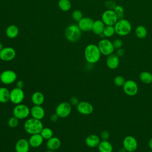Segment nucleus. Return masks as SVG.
I'll return each instance as SVG.
<instances>
[{
    "instance_id": "obj_5",
    "label": "nucleus",
    "mask_w": 152,
    "mask_h": 152,
    "mask_svg": "<svg viewBox=\"0 0 152 152\" xmlns=\"http://www.w3.org/2000/svg\"><path fill=\"white\" fill-rule=\"evenodd\" d=\"M12 113L13 116L18 119H24L27 118L30 114V109L24 104H18L14 107Z\"/></svg>"
},
{
    "instance_id": "obj_41",
    "label": "nucleus",
    "mask_w": 152,
    "mask_h": 152,
    "mask_svg": "<svg viewBox=\"0 0 152 152\" xmlns=\"http://www.w3.org/2000/svg\"><path fill=\"white\" fill-rule=\"evenodd\" d=\"M59 118V117L58 116V115L56 113L52 114V115L50 116V121L52 122H56V121L58 120Z\"/></svg>"
},
{
    "instance_id": "obj_14",
    "label": "nucleus",
    "mask_w": 152,
    "mask_h": 152,
    "mask_svg": "<svg viewBox=\"0 0 152 152\" xmlns=\"http://www.w3.org/2000/svg\"><path fill=\"white\" fill-rule=\"evenodd\" d=\"M77 111L81 115H88L93 113L94 107L93 105L87 102V101H81L76 106Z\"/></svg>"
},
{
    "instance_id": "obj_30",
    "label": "nucleus",
    "mask_w": 152,
    "mask_h": 152,
    "mask_svg": "<svg viewBox=\"0 0 152 152\" xmlns=\"http://www.w3.org/2000/svg\"><path fill=\"white\" fill-rule=\"evenodd\" d=\"M40 134L42 135V137L43 138V139L46 140L52 137L53 135L52 129L48 127H45V128L43 127Z\"/></svg>"
},
{
    "instance_id": "obj_8",
    "label": "nucleus",
    "mask_w": 152,
    "mask_h": 152,
    "mask_svg": "<svg viewBox=\"0 0 152 152\" xmlns=\"http://www.w3.org/2000/svg\"><path fill=\"white\" fill-rule=\"evenodd\" d=\"M17 78L15 71L11 69H7L0 73V81L5 85H10L14 83Z\"/></svg>"
},
{
    "instance_id": "obj_43",
    "label": "nucleus",
    "mask_w": 152,
    "mask_h": 152,
    "mask_svg": "<svg viewBox=\"0 0 152 152\" xmlns=\"http://www.w3.org/2000/svg\"><path fill=\"white\" fill-rule=\"evenodd\" d=\"M148 146H149L150 150H152V138L149 140V142H148Z\"/></svg>"
},
{
    "instance_id": "obj_22",
    "label": "nucleus",
    "mask_w": 152,
    "mask_h": 152,
    "mask_svg": "<svg viewBox=\"0 0 152 152\" xmlns=\"http://www.w3.org/2000/svg\"><path fill=\"white\" fill-rule=\"evenodd\" d=\"M31 100L34 105L42 106L45 102V96L40 91H35L32 94Z\"/></svg>"
},
{
    "instance_id": "obj_38",
    "label": "nucleus",
    "mask_w": 152,
    "mask_h": 152,
    "mask_svg": "<svg viewBox=\"0 0 152 152\" xmlns=\"http://www.w3.org/2000/svg\"><path fill=\"white\" fill-rule=\"evenodd\" d=\"M110 137V134L107 131H103L100 134V138L102 140H108Z\"/></svg>"
},
{
    "instance_id": "obj_31",
    "label": "nucleus",
    "mask_w": 152,
    "mask_h": 152,
    "mask_svg": "<svg viewBox=\"0 0 152 152\" xmlns=\"http://www.w3.org/2000/svg\"><path fill=\"white\" fill-rule=\"evenodd\" d=\"M115 33V30L113 26H105L103 35L106 37H110Z\"/></svg>"
},
{
    "instance_id": "obj_32",
    "label": "nucleus",
    "mask_w": 152,
    "mask_h": 152,
    "mask_svg": "<svg viewBox=\"0 0 152 152\" xmlns=\"http://www.w3.org/2000/svg\"><path fill=\"white\" fill-rule=\"evenodd\" d=\"M7 124L8 126L11 128H16L19 124V119L13 116L9 118V119L8 120Z\"/></svg>"
},
{
    "instance_id": "obj_11",
    "label": "nucleus",
    "mask_w": 152,
    "mask_h": 152,
    "mask_svg": "<svg viewBox=\"0 0 152 152\" xmlns=\"http://www.w3.org/2000/svg\"><path fill=\"white\" fill-rule=\"evenodd\" d=\"M123 87L124 91L126 94L129 96H133L137 94L138 90L137 84L132 80L125 81Z\"/></svg>"
},
{
    "instance_id": "obj_15",
    "label": "nucleus",
    "mask_w": 152,
    "mask_h": 152,
    "mask_svg": "<svg viewBox=\"0 0 152 152\" xmlns=\"http://www.w3.org/2000/svg\"><path fill=\"white\" fill-rule=\"evenodd\" d=\"M94 21L90 17H83L78 22V26L81 31H89L92 30Z\"/></svg>"
},
{
    "instance_id": "obj_29",
    "label": "nucleus",
    "mask_w": 152,
    "mask_h": 152,
    "mask_svg": "<svg viewBox=\"0 0 152 152\" xmlns=\"http://www.w3.org/2000/svg\"><path fill=\"white\" fill-rule=\"evenodd\" d=\"M58 7L63 11H68L71 8V3L69 0H59L58 3Z\"/></svg>"
},
{
    "instance_id": "obj_44",
    "label": "nucleus",
    "mask_w": 152,
    "mask_h": 152,
    "mask_svg": "<svg viewBox=\"0 0 152 152\" xmlns=\"http://www.w3.org/2000/svg\"><path fill=\"white\" fill-rule=\"evenodd\" d=\"M119 152H126V150H125V148L123 147V148H121V149L119 150Z\"/></svg>"
},
{
    "instance_id": "obj_2",
    "label": "nucleus",
    "mask_w": 152,
    "mask_h": 152,
    "mask_svg": "<svg viewBox=\"0 0 152 152\" xmlns=\"http://www.w3.org/2000/svg\"><path fill=\"white\" fill-rule=\"evenodd\" d=\"M43 128V125L41 120H38L33 118L27 119L24 124L25 131L30 135L40 134Z\"/></svg>"
},
{
    "instance_id": "obj_46",
    "label": "nucleus",
    "mask_w": 152,
    "mask_h": 152,
    "mask_svg": "<svg viewBox=\"0 0 152 152\" xmlns=\"http://www.w3.org/2000/svg\"><path fill=\"white\" fill-rule=\"evenodd\" d=\"M46 152H55V151L52 150H49V149H48V150H47Z\"/></svg>"
},
{
    "instance_id": "obj_35",
    "label": "nucleus",
    "mask_w": 152,
    "mask_h": 152,
    "mask_svg": "<svg viewBox=\"0 0 152 152\" xmlns=\"http://www.w3.org/2000/svg\"><path fill=\"white\" fill-rule=\"evenodd\" d=\"M113 82H114V84L118 86V87H121V86H123L125 82V78L121 76V75H117L116 76L115 78H114V80H113Z\"/></svg>"
},
{
    "instance_id": "obj_17",
    "label": "nucleus",
    "mask_w": 152,
    "mask_h": 152,
    "mask_svg": "<svg viewBox=\"0 0 152 152\" xmlns=\"http://www.w3.org/2000/svg\"><path fill=\"white\" fill-rule=\"evenodd\" d=\"M31 118L38 120H42L45 115V111L42 106L34 105L30 109Z\"/></svg>"
},
{
    "instance_id": "obj_40",
    "label": "nucleus",
    "mask_w": 152,
    "mask_h": 152,
    "mask_svg": "<svg viewBox=\"0 0 152 152\" xmlns=\"http://www.w3.org/2000/svg\"><path fill=\"white\" fill-rule=\"evenodd\" d=\"M125 54V50L124 49L119 48L116 49V55L118 56V57H122V56H124V55Z\"/></svg>"
},
{
    "instance_id": "obj_36",
    "label": "nucleus",
    "mask_w": 152,
    "mask_h": 152,
    "mask_svg": "<svg viewBox=\"0 0 152 152\" xmlns=\"http://www.w3.org/2000/svg\"><path fill=\"white\" fill-rule=\"evenodd\" d=\"M104 6L107 8V10H113L115 7L116 6V2L112 0L107 1L104 2Z\"/></svg>"
},
{
    "instance_id": "obj_42",
    "label": "nucleus",
    "mask_w": 152,
    "mask_h": 152,
    "mask_svg": "<svg viewBox=\"0 0 152 152\" xmlns=\"http://www.w3.org/2000/svg\"><path fill=\"white\" fill-rule=\"evenodd\" d=\"M24 86V83L22 80H18L16 82V87L23 89Z\"/></svg>"
},
{
    "instance_id": "obj_26",
    "label": "nucleus",
    "mask_w": 152,
    "mask_h": 152,
    "mask_svg": "<svg viewBox=\"0 0 152 152\" xmlns=\"http://www.w3.org/2000/svg\"><path fill=\"white\" fill-rule=\"evenodd\" d=\"M10 91L5 87H0V103H6L8 101H10Z\"/></svg>"
},
{
    "instance_id": "obj_25",
    "label": "nucleus",
    "mask_w": 152,
    "mask_h": 152,
    "mask_svg": "<svg viewBox=\"0 0 152 152\" xmlns=\"http://www.w3.org/2000/svg\"><path fill=\"white\" fill-rule=\"evenodd\" d=\"M99 152H112L113 146L107 140H102L98 145Z\"/></svg>"
},
{
    "instance_id": "obj_13",
    "label": "nucleus",
    "mask_w": 152,
    "mask_h": 152,
    "mask_svg": "<svg viewBox=\"0 0 152 152\" xmlns=\"http://www.w3.org/2000/svg\"><path fill=\"white\" fill-rule=\"evenodd\" d=\"M16 52L12 47H5L0 51V59L4 61H11L15 58Z\"/></svg>"
},
{
    "instance_id": "obj_3",
    "label": "nucleus",
    "mask_w": 152,
    "mask_h": 152,
    "mask_svg": "<svg viewBox=\"0 0 152 152\" xmlns=\"http://www.w3.org/2000/svg\"><path fill=\"white\" fill-rule=\"evenodd\" d=\"M114 28L115 33L121 36H125L130 33L131 31V24L128 20L122 18L118 20L114 25Z\"/></svg>"
},
{
    "instance_id": "obj_19",
    "label": "nucleus",
    "mask_w": 152,
    "mask_h": 152,
    "mask_svg": "<svg viewBox=\"0 0 152 152\" xmlns=\"http://www.w3.org/2000/svg\"><path fill=\"white\" fill-rule=\"evenodd\" d=\"M106 65L109 69H115L117 68L119 65V57L114 53L109 55L106 59Z\"/></svg>"
},
{
    "instance_id": "obj_16",
    "label": "nucleus",
    "mask_w": 152,
    "mask_h": 152,
    "mask_svg": "<svg viewBox=\"0 0 152 152\" xmlns=\"http://www.w3.org/2000/svg\"><path fill=\"white\" fill-rule=\"evenodd\" d=\"M30 145L28 141L25 138H20L15 144V150L16 152H28Z\"/></svg>"
},
{
    "instance_id": "obj_28",
    "label": "nucleus",
    "mask_w": 152,
    "mask_h": 152,
    "mask_svg": "<svg viewBox=\"0 0 152 152\" xmlns=\"http://www.w3.org/2000/svg\"><path fill=\"white\" fill-rule=\"evenodd\" d=\"M136 36L139 39H144L147 35V28L143 26H138L135 30Z\"/></svg>"
},
{
    "instance_id": "obj_1",
    "label": "nucleus",
    "mask_w": 152,
    "mask_h": 152,
    "mask_svg": "<svg viewBox=\"0 0 152 152\" xmlns=\"http://www.w3.org/2000/svg\"><path fill=\"white\" fill-rule=\"evenodd\" d=\"M84 55L86 61L88 63L95 64L100 60L101 53L97 45L89 44L85 48Z\"/></svg>"
},
{
    "instance_id": "obj_7",
    "label": "nucleus",
    "mask_w": 152,
    "mask_h": 152,
    "mask_svg": "<svg viewBox=\"0 0 152 152\" xmlns=\"http://www.w3.org/2000/svg\"><path fill=\"white\" fill-rule=\"evenodd\" d=\"M72 107L69 102H62L58 104L55 109V113L61 118H65L69 116L71 113Z\"/></svg>"
},
{
    "instance_id": "obj_4",
    "label": "nucleus",
    "mask_w": 152,
    "mask_h": 152,
    "mask_svg": "<svg viewBox=\"0 0 152 152\" xmlns=\"http://www.w3.org/2000/svg\"><path fill=\"white\" fill-rule=\"evenodd\" d=\"M81 36V30L76 24L68 26L65 30V36L66 39L71 42L78 41Z\"/></svg>"
},
{
    "instance_id": "obj_20",
    "label": "nucleus",
    "mask_w": 152,
    "mask_h": 152,
    "mask_svg": "<svg viewBox=\"0 0 152 152\" xmlns=\"http://www.w3.org/2000/svg\"><path fill=\"white\" fill-rule=\"evenodd\" d=\"M100 142V137L96 134H90L88 135L85 139L86 145L90 148L98 147Z\"/></svg>"
},
{
    "instance_id": "obj_10",
    "label": "nucleus",
    "mask_w": 152,
    "mask_h": 152,
    "mask_svg": "<svg viewBox=\"0 0 152 152\" xmlns=\"http://www.w3.org/2000/svg\"><path fill=\"white\" fill-rule=\"evenodd\" d=\"M24 96V92L22 88L15 87L10 91V101L15 105L20 104L23 101Z\"/></svg>"
},
{
    "instance_id": "obj_12",
    "label": "nucleus",
    "mask_w": 152,
    "mask_h": 152,
    "mask_svg": "<svg viewBox=\"0 0 152 152\" xmlns=\"http://www.w3.org/2000/svg\"><path fill=\"white\" fill-rule=\"evenodd\" d=\"M123 147L126 152H134L138 147L137 140L132 136H126L123 140Z\"/></svg>"
},
{
    "instance_id": "obj_39",
    "label": "nucleus",
    "mask_w": 152,
    "mask_h": 152,
    "mask_svg": "<svg viewBox=\"0 0 152 152\" xmlns=\"http://www.w3.org/2000/svg\"><path fill=\"white\" fill-rule=\"evenodd\" d=\"M80 101L78 100V98H77L76 97H72L70 100H69V103L71 105H74V106H77V104L79 103Z\"/></svg>"
},
{
    "instance_id": "obj_27",
    "label": "nucleus",
    "mask_w": 152,
    "mask_h": 152,
    "mask_svg": "<svg viewBox=\"0 0 152 152\" xmlns=\"http://www.w3.org/2000/svg\"><path fill=\"white\" fill-rule=\"evenodd\" d=\"M140 80L146 84L152 83V74L148 71H143L140 75Z\"/></svg>"
},
{
    "instance_id": "obj_45",
    "label": "nucleus",
    "mask_w": 152,
    "mask_h": 152,
    "mask_svg": "<svg viewBox=\"0 0 152 152\" xmlns=\"http://www.w3.org/2000/svg\"><path fill=\"white\" fill-rule=\"evenodd\" d=\"M3 45L2 44V43L1 42H0V51L3 49Z\"/></svg>"
},
{
    "instance_id": "obj_6",
    "label": "nucleus",
    "mask_w": 152,
    "mask_h": 152,
    "mask_svg": "<svg viewBox=\"0 0 152 152\" xmlns=\"http://www.w3.org/2000/svg\"><path fill=\"white\" fill-rule=\"evenodd\" d=\"M97 46L101 54L105 56L111 55L113 53L115 50L112 42L107 39H103L100 40L98 43Z\"/></svg>"
},
{
    "instance_id": "obj_9",
    "label": "nucleus",
    "mask_w": 152,
    "mask_h": 152,
    "mask_svg": "<svg viewBox=\"0 0 152 152\" xmlns=\"http://www.w3.org/2000/svg\"><path fill=\"white\" fill-rule=\"evenodd\" d=\"M102 20L106 26H113L118 20V16L114 10H107L102 15Z\"/></svg>"
},
{
    "instance_id": "obj_18",
    "label": "nucleus",
    "mask_w": 152,
    "mask_h": 152,
    "mask_svg": "<svg viewBox=\"0 0 152 152\" xmlns=\"http://www.w3.org/2000/svg\"><path fill=\"white\" fill-rule=\"evenodd\" d=\"M28 141L30 147L33 148H37L43 144L44 139L40 134H36L31 135Z\"/></svg>"
},
{
    "instance_id": "obj_23",
    "label": "nucleus",
    "mask_w": 152,
    "mask_h": 152,
    "mask_svg": "<svg viewBox=\"0 0 152 152\" xmlns=\"http://www.w3.org/2000/svg\"><path fill=\"white\" fill-rule=\"evenodd\" d=\"M105 24L101 20H97L94 21L92 27L93 32L97 35H102L103 34L104 28L105 27Z\"/></svg>"
},
{
    "instance_id": "obj_33",
    "label": "nucleus",
    "mask_w": 152,
    "mask_h": 152,
    "mask_svg": "<svg viewBox=\"0 0 152 152\" xmlns=\"http://www.w3.org/2000/svg\"><path fill=\"white\" fill-rule=\"evenodd\" d=\"M72 17L74 20H75L77 22H78L83 18V13L79 10H74L72 13Z\"/></svg>"
},
{
    "instance_id": "obj_24",
    "label": "nucleus",
    "mask_w": 152,
    "mask_h": 152,
    "mask_svg": "<svg viewBox=\"0 0 152 152\" xmlns=\"http://www.w3.org/2000/svg\"><path fill=\"white\" fill-rule=\"evenodd\" d=\"M6 36L10 39H14L19 34V29L18 27L14 25L11 24L5 30Z\"/></svg>"
},
{
    "instance_id": "obj_37",
    "label": "nucleus",
    "mask_w": 152,
    "mask_h": 152,
    "mask_svg": "<svg viewBox=\"0 0 152 152\" xmlns=\"http://www.w3.org/2000/svg\"><path fill=\"white\" fill-rule=\"evenodd\" d=\"M113 43V47L115 49H119V48H121L123 46V42L121 40V39H115L112 42Z\"/></svg>"
},
{
    "instance_id": "obj_34",
    "label": "nucleus",
    "mask_w": 152,
    "mask_h": 152,
    "mask_svg": "<svg viewBox=\"0 0 152 152\" xmlns=\"http://www.w3.org/2000/svg\"><path fill=\"white\" fill-rule=\"evenodd\" d=\"M116 12L118 20H121L124 18V9L121 5H116L113 10Z\"/></svg>"
},
{
    "instance_id": "obj_21",
    "label": "nucleus",
    "mask_w": 152,
    "mask_h": 152,
    "mask_svg": "<svg viewBox=\"0 0 152 152\" xmlns=\"http://www.w3.org/2000/svg\"><path fill=\"white\" fill-rule=\"evenodd\" d=\"M61 145V142L59 138L56 137H52L46 142V147L49 150L56 151L58 150Z\"/></svg>"
}]
</instances>
